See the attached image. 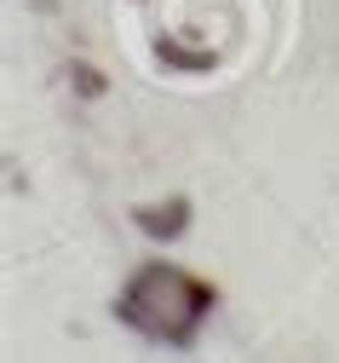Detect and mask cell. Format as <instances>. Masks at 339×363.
<instances>
[{
	"label": "cell",
	"instance_id": "obj_1",
	"mask_svg": "<svg viewBox=\"0 0 339 363\" xmlns=\"http://www.w3.org/2000/svg\"><path fill=\"white\" fill-rule=\"evenodd\" d=\"M121 323L138 329L144 340H161V346H184L190 335L202 329V317L213 311V289L202 277H190L184 265L150 259L132 271V283L121 289Z\"/></svg>",
	"mask_w": 339,
	"mask_h": 363
}]
</instances>
